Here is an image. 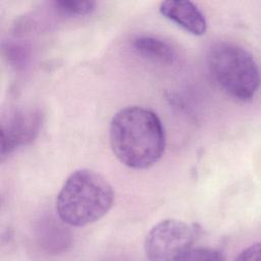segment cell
<instances>
[{"mask_svg":"<svg viewBox=\"0 0 261 261\" xmlns=\"http://www.w3.org/2000/svg\"><path fill=\"white\" fill-rule=\"evenodd\" d=\"M109 142L115 157L133 169L157 163L165 150V132L151 109L132 105L119 109L109 125Z\"/></svg>","mask_w":261,"mask_h":261,"instance_id":"cell-1","label":"cell"},{"mask_svg":"<svg viewBox=\"0 0 261 261\" xmlns=\"http://www.w3.org/2000/svg\"><path fill=\"white\" fill-rule=\"evenodd\" d=\"M114 191L98 172L74 170L63 182L57 198L56 212L63 223L85 226L101 219L112 207Z\"/></svg>","mask_w":261,"mask_h":261,"instance_id":"cell-2","label":"cell"},{"mask_svg":"<svg viewBox=\"0 0 261 261\" xmlns=\"http://www.w3.org/2000/svg\"><path fill=\"white\" fill-rule=\"evenodd\" d=\"M206 61L211 79L227 96L242 102L255 97L259 68L246 49L232 43H217L210 48Z\"/></svg>","mask_w":261,"mask_h":261,"instance_id":"cell-3","label":"cell"},{"mask_svg":"<svg viewBox=\"0 0 261 261\" xmlns=\"http://www.w3.org/2000/svg\"><path fill=\"white\" fill-rule=\"evenodd\" d=\"M200 236V227L178 219H164L156 223L145 239V253L149 260H184Z\"/></svg>","mask_w":261,"mask_h":261,"instance_id":"cell-4","label":"cell"},{"mask_svg":"<svg viewBox=\"0 0 261 261\" xmlns=\"http://www.w3.org/2000/svg\"><path fill=\"white\" fill-rule=\"evenodd\" d=\"M43 122L44 114L39 108H15L4 115L1 122V158L33 143Z\"/></svg>","mask_w":261,"mask_h":261,"instance_id":"cell-5","label":"cell"},{"mask_svg":"<svg viewBox=\"0 0 261 261\" xmlns=\"http://www.w3.org/2000/svg\"><path fill=\"white\" fill-rule=\"evenodd\" d=\"M159 11L165 18L194 36H202L206 33L205 15L191 1H163L160 3Z\"/></svg>","mask_w":261,"mask_h":261,"instance_id":"cell-6","label":"cell"},{"mask_svg":"<svg viewBox=\"0 0 261 261\" xmlns=\"http://www.w3.org/2000/svg\"><path fill=\"white\" fill-rule=\"evenodd\" d=\"M132 45L135 51L153 62L172 64L176 59V52L166 41L151 35L136 36Z\"/></svg>","mask_w":261,"mask_h":261,"instance_id":"cell-7","label":"cell"},{"mask_svg":"<svg viewBox=\"0 0 261 261\" xmlns=\"http://www.w3.org/2000/svg\"><path fill=\"white\" fill-rule=\"evenodd\" d=\"M54 8L62 15L68 17L83 16L90 14L96 7L94 1H75V0H60L52 2Z\"/></svg>","mask_w":261,"mask_h":261,"instance_id":"cell-8","label":"cell"},{"mask_svg":"<svg viewBox=\"0 0 261 261\" xmlns=\"http://www.w3.org/2000/svg\"><path fill=\"white\" fill-rule=\"evenodd\" d=\"M224 257L221 252L211 249V248H192L185 256L184 260H193V261H216L223 260Z\"/></svg>","mask_w":261,"mask_h":261,"instance_id":"cell-9","label":"cell"},{"mask_svg":"<svg viewBox=\"0 0 261 261\" xmlns=\"http://www.w3.org/2000/svg\"><path fill=\"white\" fill-rule=\"evenodd\" d=\"M260 254V243L251 245L249 248L245 249L237 257L238 260H256L259 258Z\"/></svg>","mask_w":261,"mask_h":261,"instance_id":"cell-10","label":"cell"}]
</instances>
